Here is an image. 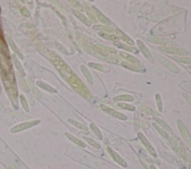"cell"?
I'll use <instances>...</instances> for the list:
<instances>
[{"instance_id":"obj_1","label":"cell","mask_w":191,"mask_h":169,"mask_svg":"<svg viewBox=\"0 0 191 169\" xmlns=\"http://www.w3.org/2000/svg\"><path fill=\"white\" fill-rule=\"evenodd\" d=\"M177 125H178V130H179L180 133H181V137H182L183 139L185 141V142L187 143V145H189V147L191 148V138L186 126L184 125V124L183 123L182 121L181 120L177 121Z\"/></svg>"},{"instance_id":"obj_2","label":"cell","mask_w":191,"mask_h":169,"mask_svg":"<svg viewBox=\"0 0 191 169\" xmlns=\"http://www.w3.org/2000/svg\"><path fill=\"white\" fill-rule=\"evenodd\" d=\"M155 56H156V58H157L158 61L159 62H160L162 64V65L164 66L166 68H167L168 69L170 70L171 72H174V73H178V68H177V67L175 66L174 65L173 63H172L170 61H169L167 59H166L165 58H164V57L161 56V55H156Z\"/></svg>"},{"instance_id":"obj_3","label":"cell","mask_w":191,"mask_h":169,"mask_svg":"<svg viewBox=\"0 0 191 169\" xmlns=\"http://www.w3.org/2000/svg\"><path fill=\"white\" fill-rule=\"evenodd\" d=\"M137 136H138V137H139L140 140L141 141V142L143 143V145L145 146L146 148L147 149V151H148L149 152V153L151 154L152 155V156H155L156 157V156H157V154H156L154 148L152 146V145L150 144V142H149V140L146 139V137L145 136H144L143 134H142V133H138Z\"/></svg>"},{"instance_id":"obj_4","label":"cell","mask_w":191,"mask_h":169,"mask_svg":"<svg viewBox=\"0 0 191 169\" xmlns=\"http://www.w3.org/2000/svg\"><path fill=\"white\" fill-rule=\"evenodd\" d=\"M101 108H102V110H104V111H105L106 113H108V114H110L111 116H112L113 117L117 118V119H120V120H126V119H127V116H126V115L123 114V113H120V112L115 111L114 110H113V109L107 107V106L101 105Z\"/></svg>"},{"instance_id":"obj_5","label":"cell","mask_w":191,"mask_h":169,"mask_svg":"<svg viewBox=\"0 0 191 169\" xmlns=\"http://www.w3.org/2000/svg\"><path fill=\"white\" fill-rule=\"evenodd\" d=\"M137 43L138 46H139V49H140V52H142V54L143 55V56L148 60L149 62H150L151 63H153L154 62V60H153L152 56L151 53L149 52V49H147L146 46H145L143 43L140 40H137Z\"/></svg>"},{"instance_id":"obj_6","label":"cell","mask_w":191,"mask_h":169,"mask_svg":"<svg viewBox=\"0 0 191 169\" xmlns=\"http://www.w3.org/2000/svg\"><path fill=\"white\" fill-rule=\"evenodd\" d=\"M160 50L164 51V52H166V53L173 54V55H187V52L183 49H180V48H175V47H159Z\"/></svg>"},{"instance_id":"obj_7","label":"cell","mask_w":191,"mask_h":169,"mask_svg":"<svg viewBox=\"0 0 191 169\" xmlns=\"http://www.w3.org/2000/svg\"><path fill=\"white\" fill-rule=\"evenodd\" d=\"M107 151H108V152L109 153V154L111 155V157L114 159V160L115 161V162H117L119 165H122V166L123 167H127V162H126L118 154L116 153L113 149H111L110 147H108L107 148Z\"/></svg>"},{"instance_id":"obj_8","label":"cell","mask_w":191,"mask_h":169,"mask_svg":"<svg viewBox=\"0 0 191 169\" xmlns=\"http://www.w3.org/2000/svg\"><path fill=\"white\" fill-rule=\"evenodd\" d=\"M89 66L92 68L95 69L99 70V71L105 72H109V68L105 65H102V64L96 63H90Z\"/></svg>"},{"instance_id":"obj_9","label":"cell","mask_w":191,"mask_h":169,"mask_svg":"<svg viewBox=\"0 0 191 169\" xmlns=\"http://www.w3.org/2000/svg\"><path fill=\"white\" fill-rule=\"evenodd\" d=\"M35 124V122H31V123H25L22 124V125H19L18 126H16L13 130H11V132H17V131H22L23 129H26V128H30V127L33 126V125Z\"/></svg>"},{"instance_id":"obj_10","label":"cell","mask_w":191,"mask_h":169,"mask_svg":"<svg viewBox=\"0 0 191 169\" xmlns=\"http://www.w3.org/2000/svg\"><path fill=\"white\" fill-rule=\"evenodd\" d=\"M148 40L149 42H152V43L160 45H166L170 43V40L164 38H155V37H153V38H149Z\"/></svg>"},{"instance_id":"obj_11","label":"cell","mask_w":191,"mask_h":169,"mask_svg":"<svg viewBox=\"0 0 191 169\" xmlns=\"http://www.w3.org/2000/svg\"><path fill=\"white\" fill-rule=\"evenodd\" d=\"M120 55H121L122 56L124 57V58H126V60H128V61H129V62L132 63H133V64H140V61H138L137 58H135V57L132 56V55H129V54L126 53V52H120Z\"/></svg>"},{"instance_id":"obj_12","label":"cell","mask_w":191,"mask_h":169,"mask_svg":"<svg viewBox=\"0 0 191 169\" xmlns=\"http://www.w3.org/2000/svg\"><path fill=\"white\" fill-rule=\"evenodd\" d=\"M66 136H67V137H68L69 139H70L72 142H74L75 144L81 146V147H82V148L86 147V145H85V143L83 142H82V141H81V140H79V139L76 138V137H73V136H72L71 134H66Z\"/></svg>"},{"instance_id":"obj_13","label":"cell","mask_w":191,"mask_h":169,"mask_svg":"<svg viewBox=\"0 0 191 169\" xmlns=\"http://www.w3.org/2000/svg\"><path fill=\"white\" fill-rule=\"evenodd\" d=\"M114 101H132L134 98L130 95H123L116 96L114 98Z\"/></svg>"},{"instance_id":"obj_14","label":"cell","mask_w":191,"mask_h":169,"mask_svg":"<svg viewBox=\"0 0 191 169\" xmlns=\"http://www.w3.org/2000/svg\"><path fill=\"white\" fill-rule=\"evenodd\" d=\"M95 11H96V15H97L98 18H99V19L101 21V22H103V23H105V24H106V25H110V24H111V22H110L109 19H108V18L105 17V16H104V15L102 14V13H101L100 11H99V10H98L96 8Z\"/></svg>"},{"instance_id":"obj_15","label":"cell","mask_w":191,"mask_h":169,"mask_svg":"<svg viewBox=\"0 0 191 169\" xmlns=\"http://www.w3.org/2000/svg\"><path fill=\"white\" fill-rule=\"evenodd\" d=\"M117 31L119 33V34H118L119 35L121 36L122 39H123V40H124V41H126V43H129V45H132V46H133V45H134V42L132 41V40L130 38V37H128V36L126 35V34H125V33H123V31H120V30L117 29Z\"/></svg>"},{"instance_id":"obj_16","label":"cell","mask_w":191,"mask_h":169,"mask_svg":"<svg viewBox=\"0 0 191 169\" xmlns=\"http://www.w3.org/2000/svg\"><path fill=\"white\" fill-rule=\"evenodd\" d=\"M90 127H91V130H92V131L94 132V134H96V137H97L99 139H102V133H101L100 130L99 129V128H98V127L96 126L95 124L91 123V125H90Z\"/></svg>"},{"instance_id":"obj_17","label":"cell","mask_w":191,"mask_h":169,"mask_svg":"<svg viewBox=\"0 0 191 169\" xmlns=\"http://www.w3.org/2000/svg\"><path fill=\"white\" fill-rule=\"evenodd\" d=\"M154 120L155 121V122H157V123L159 125H161V126L163 128V129L166 130L167 131H170V128H169V125H168L167 124H166V122H164V121L162 120V119H159V118H157V117H155Z\"/></svg>"},{"instance_id":"obj_18","label":"cell","mask_w":191,"mask_h":169,"mask_svg":"<svg viewBox=\"0 0 191 169\" xmlns=\"http://www.w3.org/2000/svg\"><path fill=\"white\" fill-rule=\"evenodd\" d=\"M179 151L181 152V157L184 159V162H187V160H188V159H188V156H187V152H186L185 149H184V145H183V144H181V142H179Z\"/></svg>"},{"instance_id":"obj_19","label":"cell","mask_w":191,"mask_h":169,"mask_svg":"<svg viewBox=\"0 0 191 169\" xmlns=\"http://www.w3.org/2000/svg\"><path fill=\"white\" fill-rule=\"evenodd\" d=\"M117 106L120 107V108L124 109V110H128L129 111H135V107H134L133 105H130V104H124V103H118Z\"/></svg>"},{"instance_id":"obj_20","label":"cell","mask_w":191,"mask_h":169,"mask_svg":"<svg viewBox=\"0 0 191 169\" xmlns=\"http://www.w3.org/2000/svg\"><path fill=\"white\" fill-rule=\"evenodd\" d=\"M153 125H154L155 128V129L157 130L158 131V133L162 136V137H164L165 139H169V135H168L167 133H166V131H164V129H163V128H161V127H159L158 125H156L155 123L153 124Z\"/></svg>"},{"instance_id":"obj_21","label":"cell","mask_w":191,"mask_h":169,"mask_svg":"<svg viewBox=\"0 0 191 169\" xmlns=\"http://www.w3.org/2000/svg\"><path fill=\"white\" fill-rule=\"evenodd\" d=\"M115 43L116 45H117V46H118L119 48H121V49H125V50H127V51H129V52H137V51L136 49H135V48H132V47H129V46H126V45L124 44H122V43H118V42H116Z\"/></svg>"},{"instance_id":"obj_22","label":"cell","mask_w":191,"mask_h":169,"mask_svg":"<svg viewBox=\"0 0 191 169\" xmlns=\"http://www.w3.org/2000/svg\"><path fill=\"white\" fill-rule=\"evenodd\" d=\"M172 59L184 63H191V58H184V57H172Z\"/></svg>"},{"instance_id":"obj_23","label":"cell","mask_w":191,"mask_h":169,"mask_svg":"<svg viewBox=\"0 0 191 169\" xmlns=\"http://www.w3.org/2000/svg\"><path fill=\"white\" fill-rule=\"evenodd\" d=\"M82 72H83L84 75H85V77H86V79L88 80V81L91 84H93V79H92V77H91V74H90V72H88V70L86 68H85L84 66H82Z\"/></svg>"},{"instance_id":"obj_24","label":"cell","mask_w":191,"mask_h":169,"mask_svg":"<svg viewBox=\"0 0 191 169\" xmlns=\"http://www.w3.org/2000/svg\"><path fill=\"white\" fill-rule=\"evenodd\" d=\"M69 122H70L71 124H73V125H74V126H76V128H79V129L83 130V131H88V128H87L85 125H82V124L79 123V122H76V121L72 120V119H69Z\"/></svg>"},{"instance_id":"obj_25","label":"cell","mask_w":191,"mask_h":169,"mask_svg":"<svg viewBox=\"0 0 191 169\" xmlns=\"http://www.w3.org/2000/svg\"><path fill=\"white\" fill-rule=\"evenodd\" d=\"M84 139H85L86 140V141L88 142L89 143L90 145H91L92 146H94V147L96 148V149H100L101 148L100 145H99V143L96 142L95 140L92 139H91V138H88V137H84Z\"/></svg>"},{"instance_id":"obj_26","label":"cell","mask_w":191,"mask_h":169,"mask_svg":"<svg viewBox=\"0 0 191 169\" xmlns=\"http://www.w3.org/2000/svg\"><path fill=\"white\" fill-rule=\"evenodd\" d=\"M155 99H156V102H157V105H158V110L160 112H162L163 105H162V100H161V98L160 94H158V93L155 94Z\"/></svg>"},{"instance_id":"obj_27","label":"cell","mask_w":191,"mask_h":169,"mask_svg":"<svg viewBox=\"0 0 191 169\" xmlns=\"http://www.w3.org/2000/svg\"><path fill=\"white\" fill-rule=\"evenodd\" d=\"M170 143H171V145H172V147L173 148V149L175 150V151L179 152V145H178V143H177L175 138H173V137H172V138H171L170 139Z\"/></svg>"},{"instance_id":"obj_28","label":"cell","mask_w":191,"mask_h":169,"mask_svg":"<svg viewBox=\"0 0 191 169\" xmlns=\"http://www.w3.org/2000/svg\"><path fill=\"white\" fill-rule=\"evenodd\" d=\"M135 125H137V126L138 127H140V128H149V125L148 124L145 123V122H141V121H135Z\"/></svg>"},{"instance_id":"obj_29","label":"cell","mask_w":191,"mask_h":169,"mask_svg":"<svg viewBox=\"0 0 191 169\" xmlns=\"http://www.w3.org/2000/svg\"><path fill=\"white\" fill-rule=\"evenodd\" d=\"M100 35L102 36V37H104V38L107 39V40H114V39L117 38V37H116L115 35H108V34H103L102 33H101Z\"/></svg>"},{"instance_id":"obj_30","label":"cell","mask_w":191,"mask_h":169,"mask_svg":"<svg viewBox=\"0 0 191 169\" xmlns=\"http://www.w3.org/2000/svg\"><path fill=\"white\" fill-rule=\"evenodd\" d=\"M183 96H184V98H185V99L187 100V101H188L189 103H190V104L191 105V96H190V95H187V94H184V95H183Z\"/></svg>"},{"instance_id":"obj_31","label":"cell","mask_w":191,"mask_h":169,"mask_svg":"<svg viewBox=\"0 0 191 169\" xmlns=\"http://www.w3.org/2000/svg\"><path fill=\"white\" fill-rule=\"evenodd\" d=\"M149 168H150V169H157V168H155V166H153V165H150V167H149Z\"/></svg>"},{"instance_id":"obj_32","label":"cell","mask_w":191,"mask_h":169,"mask_svg":"<svg viewBox=\"0 0 191 169\" xmlns=\"http://www.w3.org/2000/svg\"><path fill=\"white\" fill-rule=\"evenodd\" d=\"M187 67H188L189 69H191V65H190V66H187Z\"/></svg>"},{"instance_id":"obj_33","label":"cell","mask_w":191,"mask_h":169,"mask_svg":"<svg viewBox=\"0 0 191 169\" xmlns=\"http://www.w3.org/2000/svg\"><path fill=\"white\" fill-rule=\"evenodd\" d=\"M190 169H191V157H190Z\"/></svg>"}]
</instances>
